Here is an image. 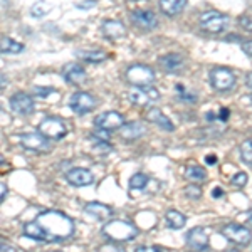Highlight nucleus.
<instances>
[{"label": "nucleus", "instance_id": "nucleus-1", "mask_svg": "<svg viewBox=\"0 0 252 252\" xmlns=\"http://www.w3.org/2000/svg\"><path fill=\"white\" fill-rule=\"evenodd\" d=\"M22 232L26 237L39 242H63L72 237L76 225L69 215L59 210H44L34 220L24 225Z\"/></svg>", "mask_w": 252, "mask_h": 252}, {"label": "nucleus", "instance_id": "nucleus-2", "mask_svg": "<svg viewBox=\"0 0 252 252\" xmlns=\"http://www.w3.org/2000/svg\"><path fill=\"white\" fill-rule=\"evenodd\" d=\"M101 234L113 242H129L138 237L140 230L129 220H109L103 225Z\"/></svg>", "mask_w": 252, "mask_h": 252}, {"label": "nucleus", "instance_id": "nucleus-3", "mask_svg": "<svg viewBox=\"0 0 252 252\" xmlns=\"http://www.w3.org/2000/svg\"><path fill=\"white\" fill-rule=\"evenodd\" d=\"M126 81L131 86L148 88L155 83V71L145 64H133L126 69Z\"/></svg>", "mask_w": 252, "mask_h": 252}, {"label": "nucleus", "instance_id": "nucleus-4", "mask_svg": "<svg viewBox=\"0 0 252 252\" xmlns=\"http://www.w3.org/2000/svg\"><path fill=\"white\" fill-rule=\"evenodd\" d=\"M220 234L229 242L235 244V246H249L252 242V232L249 227L241 225V223H235V222L225 223V225L222 227Z\"/></svg>", "mask_w": 252, "mask_h": 252}, {"label": "nucleus", "instance_id": "nucleus-5", "mask_svg": "<svg viewBox=\"0 0 252 252\" xmlns=\"http://www.w3.org/2000/svg\"><path fill=\"white\" fill-rule=\"evenodd\" d=\"M229 26V17L217 10H207L200 15V27L210 34H220Z\"/></svg>", "mask_w": 252, "mask_h": 252}, {"label": "nucleus", "instance_id": "nucleus-6", "mask_svg": "<svg viewBox=\"0 0 252 252\" xmlns=\"http://www.w3.org/2000/svg\"><path fill=\"white\" fill-rule=\"evenodd\" d=\"M19 143L26 150L37 153H47L51 150V140L47 136H44L40 131H31V133H22L19 136Z\"/></svg>", "mask_w": 252, "mask_h": 252}, {"label": "nucleus", "instance_id": "nucleus-7", "mask_svg": "<svg viewBox=\"0 0 252 252\" xmlns=\"http://www.w3.org/2000/svg\"><path fill=\"white\" fill-rule=\"evenodd\" d=\"M39 131L42 133L44 136H47L49 140H63L64 136L67 135V126H66V121L61 120V118H46V120L40 121L39 125Z\"/></svg>", "mask_w": 252, "mask_h": 252}, {"label": "nucleus", "instance_id": "nucleus-8", "mask_svg": "<svg viewBox=\"0 0 252 252\" xmlns=\"http://www.w3.org/2000/svg\"><path fill=\"white\" fill-rule=\"evenodd\" d=\"M210 78V84H212V88L215 91H230L234 86H235V76L234 72L230 71V69L227 67H215L210 71L209 74Z\"/></svg>", "mask_w": 252, "mask_h": 252}, {"label": "nucleus", "instance_id": "nucleus-9", "mask_svg": "<svg viewBox=\"0 0 252 252\" xmlns=\"http://www.w3.org/2000/svg\"><path fill=\"white\" fill-rule=\"evenodd\" d=\"M128 101L133 103L135 106H140V108H145L148 106L152 101H155L158 96V91L153 86H148V88H138V86H131L128 89Z\"/></svg>", "mask_w": 252, "mask_h": 252}, {"label": "nucleus", "instance_id": "nucleus-10", "mask_svg": "<svg viewBox=\"0 0 252 252\" xmlns=\"http://www.w3.org/2000/svg\"><path fill=\"white\" fill-rule=\"evenodd\" d=\"M187 244L195 252H205L210 249V234L207 227H193L187 234Z\"/></svg>", "mask_w": 252, "mask_h": 252}, {"label": "nucleus", "instance_id": "nucleus-11", "mask_svg": "<svg viewBox=\"0 0 252 252\" xmlns=\"http://www.w3.org/2000/svg\"><path fill=\"white\" fill-rule=\"evenodd\" d=\"M96 104H97L96 97L84 91L74 93L71 96V99H69V106H71L74 113H78V115H86V113L93 111L96 108Z\"/></svg>", "mask_w": 252, "mask_h": 252}, {"label": "nucleus", "instance_id": "nucleus-12", "mask_svg": "<svg viewBox=\"0 0 252 252\" xmlns=\"http://www.w3.org/2000/svg\"><path fill=\"white\" fill-rule=\"evenodd\" d=\"M94 126L97 129H104V131H116L125 126V118L118 111L101 113L99 116L94 118Z\"/></svg>", "mask_w": 252, "mask_h": 252}, {"label": "nucleus", "instance_id": "nucleus-13", "mask_svg": "<svg viewBox=\"0 0 252 252\" xmlns=\"http://www.w3.org/2000/svg\"><path fill=\"white\" fill-rule=\"evenodd\" d=\"M10 108L14 113L22 116H27L31 113H34L35 109V101L32 99L29 94L26 93H15L14 96L10 97Z\"/></svg>", "mask_w": 252, "mask_h": 252}, {"label": "nucleus", "instance_id": "nucleus-14", "mask_svg": "<svg viewBox=\"0 0 252 252\" xmlns=\"http://www.w3.org/2000/svg\"><path fill=\"white\" fill-rule=\"evenodd\" d=\"M131 22L141 31H153L158 26V19L152 10L131 12Z\"/></svg>", "mask_w": 252, "mask_h": 252}, {"label": "nucleus", "instance_id": "nucleus-15", "mask_svg": "<svg viewBox=\"0 0 252 252\" xmlns=\"http://www.w3.org/2000/svg\"><path fill=\"white\" fill-rule=\"evenodd\" d=\"M66 180L72 187H88L94 184V175L88 168H71L66 173Z\"/></svg>", "mask_w": 252, "mask_h": 252}, {"label": "nucleus", "instance_id": "nucleus-16", "mask_svg": "<svg viewBox=\"0 0 252 252\" xmlns=\"http://www.w3.org/2000/svg\"><path fill=\"white\" fill-rule=\"evenodd\" d=\"M158 63H160V67L163 69L165 72H168V74H178V72L185 67V59L182 58L180 54H175V52L161 56Z\"/></svg>", "mask_w": 252, "mask_h": 252}, {"label": "nucleus", "instance_id": "nucleus-17", "mask_svg": "<svg viewBox=\"0 0 252 252\" xmlns=\"http://www.w3.org/2000/svg\"><path fill=\"white\" fill-rule=\"evenodd\" d=\"M145 118L150 121V123H153L155 126H160V128L165 129V131H173L175 129L172 120H170V118L158 108H150L148 111L145 113Z\"/></svg>", "mask_w": 252, "mask_h": 252}, {"label": "nucleus", "instance_id": "nucleus-18", "mask_svg": "<svg viewBox=\"0 0 252 252\" xmlns=\"http://www.w3.org/2000/svg\"><path fill=\"white\" fill-rule=\"evenodd\" d=\"M84 212L97 219V220H109L113 217L111 207H108L106 204H101V202H88L84 205Z\"/></svg>", "mask_w": 252, "mask_h": 252}, {"label": "nucleus", "instance_id": "nucleus-19", "mask_svg": "<svg viewBox=\"0 0 252 252\" xmlns=\"http://www.w3.org/2000/svg\"><path fill=\"white\" fill-rule=\"evenodd\" d=\"M101 32H103L104 37L116 40V39L123 37L126 34V29L120 20H104V22L101 24Z\"/></svg>", "mask_w": 252, "mask_h": 252}, {"label": "nucleus", "instance_id": "nucleus-20", "mask_svg": "<svg viewBox=\"0 0 252 252\" xmlns=\"http://www.w3.org/2000/svg\"><path fill=\"white\" fill-rule=\"evenodd\" d=\"M120 131H121L123 140L133 141V140H138L140 136H143L146 133V128L143 126V123H140V121H131V123H125V126L120 129Z\"/></svg>", "mask_w": 252, "mask_h": 252}, {"label": "nucleus", "instance_id": "nucleus-21", "mask_svg": "<svg viewBox=\"0 0 252 252\" xmlns=\"http://www.w3.org/2000/svg\"><path fill=\"white\" fill-rule=\"evenodd\" d=\"M63 76H64V79H66L67 83L79 84V83H83V81L86 79V71H84V67H81L79 64L72 63V64H67V66L64 67Z\"/></svg>", "mask_w": 252, "mask_h": 252}, {"label": "nucleus", "instance_id": "nucleus-22", "mask_svg": "<svg viewBox=\"0 0 252 252\" xmlns=\"http://www.w3.org/2000/svg\"><path fill=\"white\" fill-rule=\"evenodd\" d=\"M187 2L189 0H160L158 5H160V10L163 12L168 17H173V15H178L184 12L187 7Z\"/></svg>", "mask_w": 252, "mask_h": 252}, {"label": "nucleus", "instance_id": "nucleus-23", "mask_svg": "<svg viewBox=\"0 0 252 252\" xmlns=\"http://www.w3.org/2000/svg\"><path fill=\"white\" fill-rule=\"evenodd\" d=\"M165 222L170 229L178 230V229H182V227H185L187 217L182 212H178V210H168V212L165 214Z\"/></svg>", "mask_w": 252, "mask_h": 252}, {"label": "nucleus", "instance_id": "nucleus-24", "mask_svg": "<svg viewBox=\"0 0 252 252\" xmlns=\"http://www.w3.org/2000/svg\"><path fill=\"white\" fill-rule=\"evenodd\" d=\"M185 178L192 182V184H200V182H205L207 172L200 165H189L185 168Z\"/></svg>", "mask_w": 252, "mask_h": 252}, {"label": "nucleus", "instance_id": "nucleus-25", "mask_svg": "<svg viewBox=\"0 0 252 252\" xmlns=\"http://www.w3.org/2000/svg\"><path fill=\"white\" fill-rule=\"evenodd\" d=\"M89 138H91L93 148H94V152L97 153V155H108V153L113 152V145L109 143L106 138L97 136L96 133H93V135L89 136Z\"/></svg>", "mask_w": 252, "mask_h": 252}, {"label": "nucleus", "instance_id": "nucleus-26", "mask_svg": "<svg viewBox=\"0 0 252 252\" xmlns=\"http://www.w3.org/2000/svg\"><path fill=\"white\" fill-rule=\"evenodd\" d=\"M0 49H2L3 54H19L24 51V44L17 42L12 37H2L0 40Z\"/></svg>", "mask_w": 252, "mask_h": 252}, {"label": "nucleus", "instance_id": "nucleus-27", "mask_svg": "<svg viewBox=\"0 0 252 252\" xmlns=\"http://www.w3.org/2000/svg\"><path fill=\"white\" fill-rule=\"evenodd\" d=\"M150 184V178L146 177L145 173H135V175H131V178H129V182H128V185H129V189L131 190H143L146 189Z\"/></svg>", "mask_w": 252, "mask_h": 252}, {"label": "nucleus", "instance_id": "nucleus-28", "mask_svg": "<svg viewBox=\"0 0 252 252\" xmlns=\"http://www.w3.org/2000/svg\"><path fill=\"white\" fill-rule=\"evenodd\" d=\"M76 56L84 61H88V63H103L104 58H106V54L101 51H78Z\"/></svg>", "mask_w": 252, "mask_h": 252}, {"label": "nucleus", "instance_id": "nucleus-29", "mask_svg": "<svg viewBox=\"0 0 252 252\" xmlns=\"http://www.w3.org/2000/svg\"><path fill=\"white\" fill-rule=\"evenodd\" d=\"M49 10H51V5H49L46 0H37V2L31 7V14L34 15V17H44Z\"/></svg>", "mask_w": 252, "mask_h": 252}, {"label": "nucleus", "instance_id": "nucleus-30", "mask_svg": "<svg viewBox=\"0 0 252 252\" xmlns=\"http://www.w3.org/2000/svg\"><path fill=\"white\" fill-rule=\"evenodd\" d=\"M241 158L246 165L252 166V140H246L241 145Z\"/></svg>", "mask_w": 252, "mask_h": 252}, {"label": "nucleus", "instance_id": "nucleus-31", "mask_svg": "<svg viewBox=\"0 0 252 252\" xmlns=\"http://www.w3.org/2000/svg\"><path fill=\"white\" fill-rule=\"evenodd\" d=\"M184 192H185V197L190 198V200H200V198H202V189L198 185H195V184L187 185Z\"/></svg>", "mask_w": 252, "mask_h": 252}, {"label": "nucleus", "instance_id": "nucleus-32", "mask_svg": "<svg viewBox=\"0 0 252 252\" xmlns=\"http://www.w3.org/2000/svg\"><path fill=\"white\" fill-rule=\"evenodd\" d=\"M247 182H249V177H247V173L246 172H239V173H235L234 177H232V187H235V189H244V187L247 185Z\"/></svg>", "mask_w": 252, "mask_h": 252}, {"label": "nucleus", "instance_id": "nucleus-33", "mask_svg": "<svg viewBox=\"0 0 252 252\" xmlns=\"http://www.w3.org/2000/svg\"><path fill=\"white\" fill-rule=\"evenodd\" d=\"M177 93L180 94V101H185V103H197V96L192 94V93H187V89L182 86V84H177Z\"/></svg>", "mask_w": 252, "mask_h": 252}, {"label": "nucleus", "instance_id": "nucleus-34", "mask_svg": "<svg viewBox=\"0 0 252 252\" xmlns=\"http://www.w3.org/2000/svg\"><path fill=\"white\" fill-rule=\"evenodd\" d=\"M239 24H241V27L244 31H247V32H251V34H252V17L244 15V17L239 19Z\"/></svg>", "mask_w": 252, "mask_h": 252}, {"label": "nucleus", "instance_id": "nucleus-35", "mask_svg": "<svg viewBox=\"0 0 252 252\" xmlns=\"http://www.w3.org/2000/svg\"><path fill=\"white\" fill-rule=\"evenodd\" d=\"M97 252H126L125 249H121V247H116L113 246V244H104V246H101Z\"/></svg>", "mask_w": 252, "mask_h": 252}, {"label": "nucleus", "instance_id": "nucleus-36", "mask_svg": "<svg viewBox=\"0 0 252 252\" xmlns=\"http://www.w3.org/2000/svg\"><path fill=\"white\" fill-rule=\"evenodd\" d=\"M34 96H39V97H47L49 94L52 93V89L51 88H39V86H35L34 89Z\"/></svg>", "mask_w": 252, "mask_h": 252}, {"label": "nucleus", "instance_id": "nucleus-37", "mask_svg": "<svg viewBox=\"0 0 252 252\" xmlns=\"http://www.w3.org/2000/svg\"><path fill=\"white\" fill-rule=\"evenodd\" d=\"M135 252H163V251L155 246H141V247H138Z\"/></svg>", "mask_w": 252, "mask_h": 252}, {"label": "nucleus", "instance_id": "nucleus-38", "mask_svg": "<svg viewBox=\"0 0 252 252\" xmlns=\"http://www.w3.org/2000/svg\"><path fill=\"white\" fill-rule=\"evenodd\" d=\"M0 252H17L14 246H10V244H7L5 241H2V247H0Z\"/></svg>", "mask_w": 252, "mask_h": 252}, {"label": "nucleus", "instance_id": "nucleus-39", "mask_svg": "<svg viewBox=\"0 0 252 252\" xmlns=\"http://www.w3.org/2000/svg\"><path fill=\"white\" fill-rule=\"evenodd\" d=\"M242 51L246 52L247 56H251V58H252V40H249V42H244V44H242Z\"/></svg>", "mask_w": 252, "mask_h": 252}, {"label": "nucleus", "instance_id": "nucleus-40", "mask_svg": "<svg viewBox=\"0 0 252 252\" xmlns=\"http://www.w3.org/2000/svg\"><path fill=\"white\" fill-rule=\"evenodd\" d=\"M5 197H7V185H5V182H2V184H0V200L5 202Z\"/></svg>", "mask_w": 252, "mask_h": 252}, {"label": "nucleus", "instance_id": "nucleus-41", "mask_svg": "<svg viewBox=\"0 0 252 252\" xmlns=\"http://www.w3.org/2000/svg\"><path fill=\"white\" fill-rule=\"evenodd\" d=\"M223 195H225V192H223L220 187H215V189L212 190V197L214 198H220V197H223Z\"/></svg>", "mask_w": 252, "mask_h": 252}, {"label": "nucleus", "instance_id": "nucleus-42", "mask_svg": "<svg viewBox=\"0 0 252 252\" xmlns=\"http://www.w3.org/2000/svg\"><path fill=\"white\" fill-rule=\"evenodd\" d=\"M246 86L252 91V72H249V74L246 76Z\"/></svg>", "mask_w": 252, "mask_h": 252}, {"label": "nucleus", "instance_id": "nucleus-43", "mask_svg": "<svg viewBox=\"0 0 252 252\" xmlns=\"http://www.w3.org/2000/svg\"><path fill=\"white\" fill-rule=\"evenodd\" d=\"M219 118H220V120H227V118H229V109L227 108L220 109V115H219Z\"/></svg>", "mask_w": 252, "mask_h": 252}, {"label": "nucleus", "instance_id": "nucleus-44", "mask_svg": "<svg viewBox=\"0 0 252 252\" xmlns=\"http://www.w3.org/2000/svg\"><path fill=\"white\" fill-rule=\"evenodd\" d=\"M247 227L252 229V209L249 210V214H247Z\"/></svg>", "mask_w": 252, "mask_h": 252}, {"label": "nucleus", "instance_id": "nucleus-45", "mask_svg": "<svg viewBox=\"0 0 252 252\" xmlns=\"http://www.w3.org/2000/svg\"><path fill=\"white\" fill-rule=\"evenodd\" d=\"M205 161H207L209 165H214L215 161H217V158H215L214 155H212V157H207V158H205Z\"/></svg>", "mask_w": 252, "mask_h": 252}, {"label": "nucleus", "instance_id": "nucleus-46", "mask_svg": "<svg viewBox=\"0 0 252 252\" xmlns=\"http://www.w3.org/2000/svg\"><path fill=\"white\" fill-rule=\"evenodd\" d=\"M225 252H241V251H239L237 247H232V249H227Z\"/></svg>", "mask_w": 252, "mask_h": 252}, {"label": "nucleus", "instance_id": "nucleus-47", "mask_svg": "<svg viewBox=\"0 0 252 252\" xmlns=\"http://www.w3.org/2000/svg\"><path fill=\"white\" fill-rule=\"evenodd\" d=\"M251 101H252V96H251Z\"/></svg>", "mask_w": 252, "mask_h": 252}]
</instances>
